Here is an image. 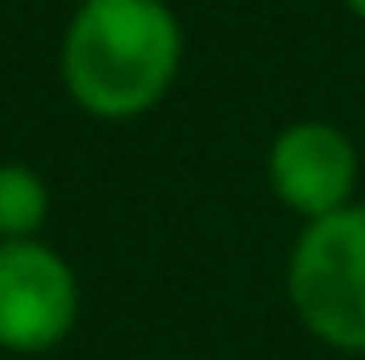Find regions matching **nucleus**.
Segmentation results:
<instances>
[{"instance_id": "obj_1", "label": "nucleus", "mask_w": 365, "mask_h": 360, "mask_svg": "<svg viewBox=\"0 0 365 360\" xmlns=\"http://www.w3.org/2000/svg\"><path fill=\"white\" fill-rule=\"evenodd\" d=\"M187 35L168 0H79L60 35V84L94 123L148 119L178 84Z\"/></svg>"}, {"instance_id": "obj_2", "label": "nucleus", "mask_w": 365, "mask_h": 360, "mask_svg": "<svg viewBox=\"0 0 365 360\" xmlns=\"http://www.w3.org/2000/svg\"><path fill=\"white\" fill-rule=\"evenodd\" d=\"M282 292L306 336L336 356H365V202L302 222Z\"/></svg>"}, {"instance_id": "obj_5", "label": "nucleus", "mask_w": 365, "mask_h": 360, "mask_svg": "<svg viewBox=\"0 0 365 360\" xmlns=\"http://www.w3.org/2000/svg\"><path fill=\"white\" fill-rule=\"evenodd\" d=\"M50 217V182L30 163H0V242L40 237Z\"/></svg>"}, {"instance_id": "obj_6", "label": "nucleus", "mask_w": 365, "mask_h": 360, "mask_svg": "<svg viewBox=\"0 0 365 360\" xmlns=\"http://www.w3.org/2000/svg\"><path fill=\"white\" fill-rule=\"evenodd\" d=\"M341 5H346V15H356V20L365 25V0H341Z\"/></svg>"}, {"instance_id": "obj_3", "label": "nucleus", "mask_w": 365, "mask_h": 360, "mask_svg": "<svg viewBox=\"0 0 365 360\" xmlns=\"http://www.w3.org/2000/svg\"><path fill=\"white\" fill-rule=\"evenodd\" d=\"M79 277L50 242H0V351L45 356L79 326Z\"/></svg>"}, {"instance_id": "obj_4", "label": "nucleus", "mask_w": 365, "mask_h": 360, "mask_svg": "<svg viewBox=\"0 0 365 360\" xmlns=\"http://www.w3.org/2000/svg\"><path fill=\"white\" fill-rule=\"evenodd\" d=\"M267 192L297 217L316 222L351 202H361V148L331 119H292L282 123L262 158Z\"/></svg>"}]
</instances>
